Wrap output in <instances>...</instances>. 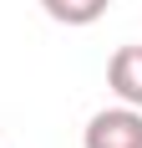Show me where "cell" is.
<instances>
[{
	"instance_id": "obj_1",
	"label": "cell",
	"mask_w": 142,
	"mask_h": 148,
	"mask_svg": "<svg viewBox=\"0 0 142 148\" xmlns=\"http://www.w3.org/2000/svg\"><path fill=\"white\" fill-rule=\"evenodd\" d=\"M81 148H142V107H101V112H91V123H86L81 133Z\"/></svg>"
},
{
	"instance_id": "obj_2",
	"label": "cell",
	"mask_w": 142,
	"mask_h": 148,
	"mask_svg": "<svg viewBox=\"0 0 142 148\" xmlns=\"http://www.w3.org/2000/svg\"><path fill=\"white\" fill-rule=\"evenodd\" d=\"M107 87L117 92V102L142 107V46H117L107 61Z\"/></svg>"
},
{
	"instance_id": "obj_3",
	"label": "cell",
	"mask_w": 142,
	"mask_h": 148,
	"mask_svg": "<svg viewBox=\"0 0 142 148\" xmlns=\"http://www.w3.org/2000/svg\"><path fill=\"white\" fill-rule=\"evenodd\" d=\"M107 5L112 0H41V10L61 26H91V21L107 15Z\"/></svg>"
}]
</instances>
